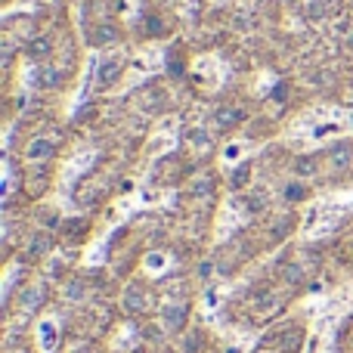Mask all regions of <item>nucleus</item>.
I'll use <instances>...</instances> for the list:
<instances>
[{"label": "nucleus", "mask_w": 353, "mask_h": 353, "mask_svg": "<svg viewBox=\"0 0 353 353\" xmlns=\"http://www.w3.org/2000/svg\"><path fill=\"white\" fill-rule=\"evenodd\" d=\"M121 78V65H118V59H105L99 62V72H97V90H109L115 81Z\"/></svg>", "instance_id": "f257e3e1"}, {"label": "nucleus", "mask_w": 353, "mask_h": 353, "mask_svg": "<svg viewBox=\"0 0 353 353\" xmlns=\"http://www.w3.org/2000/svg\"><path fill=\"white\" fill-rule=\"evenodd\" d=\"M214 121H217L220 128H236L239 121H245V109H239V105H223V109L214 112Z\"/></svg>", "instance_id": "f03ea898"}, {"label": "nucleus", "mask_w": 353, "mask_h": 353, "mask_svg": "<svg viewBox=\"0 0 353 353\" xmlns=\"http://www.w3.org/2000/svg\"><path fill=\"white\" fill-rule=\"evenodd\" d=\"M25 53H28L31 59H43V56H50V53H53V41H50L47 34H41V37H31V41H28V47H25Z\"/></svg>", "instance_id": "7ed1b4c3"}, {"label": "nucleus", "mask_w": 353, "mask_h": 353, "mask_svg": "<svg viewBox=\"0 0 353 353\" xmlns=\"http://www.w3.org/2000/svg\"><path fill=\"white\" fill-rule=\"evenodd\" d=\"M53 140H34L28 149H25V159L28 161H37V159H50L53 155Z\"/></svg>", "instance_id": "20e7f679"}, {"label": "nucleus", "mask_w": 353, "mask_h": 353, "mask_svg": "<svg viewBox=\"0 0 353 353\" xmlns=\"http://www.w3.org/2000/svg\"><path fill=\"white\" fill-rule=\"evenodd\" d=\"M31 84L41 87V90L56 87V84H59V72H56V68H37V72L31 74Z\"/></svg>", "instance_id": "39448f33"}, {"label": "nucleus", "mask_w": 353, "mask_h": 353, "mask_svg": "<svg viewBox=\"0 0 353 353\" xmlns=\"http://www.w3.org/2000/svg\"><path fill=\"white\" fill-rule=\"evenodd\" d=\"M245 208H248V214H261L263 208H267V192H263V189H254V192L245 199Z\"/></svg>", "instance_id": "423d86ee"}, {"label": "nucleus", "mask_w": 353, "mask_h": 353, "mask_svg": "<svg viewBox=\"0 0 353 353\" xmlns=\"http://www.w3.org/2000/svg\"><path fill=\"white\" fill-rule=\"evenodd\" d=\"M186 140L192 143L195 149H208V146H211V137H208V130H201V128L186 130Z\"/></svg>", "instance_id": "0eeeda50"}, {"label": "nucleus", "mask_w": 353, "mask_h": 353, "mask_svg": "<svg viewBox=\"0 0 353 353\" xmlns=\"http://www.w3.org/2000/svg\"><path fill=\"white\" fill-rule=\"evenodd\" d=\"M248 180H251V168L248 165H239L236 171H232V176H230V186L232 189H242V186H248Z\"/></svg>", "instance_id": "6e6552de"}, {"label": "nucleus", "mask_w": 353, "mask_h": 353, "mask_svg": "<svg viewBox=\"0 0 353 353\" xmlns=\"http://www.w3.org/2000/svg\"><path fill=\"white\" fill-rule=\"evenodd\" d=\"M294 171H298L301 176L316 174V159H310V155H301V159L294 161Z\"/></svg>", "instance_id": "1a4fd4ad"}, {"label": "nucleus", "mask_w": 353, "mask_h": 353, "mask_svg": "<svg viewBox=\"0 0 353 353\" xmlns=\"http://www.w3.org/2000/svg\"><path fill=\"white\" fill-rule=\"evenodd\" d=\"M350 146H335L332 149V168H344L350 161Z\"/></svg>", "instance_id": "9d476101"}, {"label": "nucleus", "mask_w": 353, "mask_h": 353, "mask_svg": "<svg viewBox=\"0 0 353 353\" xmlns=\"http://www.w3.org/2000/svg\"><path fill=\"white\" fill-rule=\"evenodd\" d=\"M183 316H186V307H171V310L165 313L168 329H180V325H183Z\"/></svg>", "instance_id": "9b49d317"}, {"label": "nucleus", "mask_w": 353, "mask_h": 353, "mask_svg": "<svg viewBox=\"0 0 353 353\" xmlns=\"http://www.w3.org/2000/svg\"><path fill=\"white\" fill-rule=\"evenodd\" d=\"M93 37H97V43H99V47H103V43H112V41H115V37H118V31L112 28V25H99V28H97V34H93Z\"/></svg>", "instance_id": "f8f14e48"}, {"label": "nucleus", "mask_w": 353, "mask_h": 353, "mask_svg": "<svg viewBox=\"0 0 353 353\" xmlns=\"http://www.w3.org/2000/svg\"><path fill=\"white\" fill-rule=\"evenodd\" d=\"M285 199H288V201H301V199H307V189L301 186V183H292V186H285Z\"/></svg>", "instance_id": "ddd939ff"}, {"label": "nucleus", "mask_w": 353, "mask_h": 353, "mask_svg": "<svg viewBox=\"0 0 353 353\" xmlns=\"http://www.w3.org/2000/svg\"><path fill=\"white\" fill-rule=\"evenodd\" d=\"M47 248H50V239H47V236H37L34 245H31V254H43Z\"/></svg>", "instance_id": "4468645a"}, {"label": "nucleus", "mask_w": 353, "mask_h": 353, "mask_svg": "<svg viewBox=\"0 0 353 353\" xmlns=\"http://www.w3.org/2000/svg\"><path fill=\"white\" fill-rule=\"evenodd\" d=\"M285 93H288V84H285V81H279V84L273 87V99H276V103H285Z\"/></svg>", "instance_id": "2eb2a0df"}, {"label": "nucleus", "mask_w": 353, "mask_h": 353, "mask_svg": "<svg viewBox=\"0 0 353 353\" xmlns=\"http://www.w3.org/2000/svg\"><path fill=\"white\" fill-rule=\"evenodd\" d=\"M146 28H149V34H161V19L159 16H149L146 19Z\"/></svg>", "instance_id": "dca6fc26"}, {"label": "nucleus", "mask_w": 353, "mask_h": 353, "mask_svg": "<svg viewBox=\"0 0 353 353\" xmlns=\"http://www.w3.org/2000/svg\"><path fill=\"white\" fill-rule=\"evenodd\" d=\"M140 304H143V301H140V292L134 288V292H130V298H128V307H130V310H140Z\"/></svg>", "instance_id": "f3484780"}, {"label": "nucleus", "mask_w": 353, "mask_h": 353, "mask_svg": "<svg viewBox=\"0 0 353 353\" xmlns=\"http://www.w3.org/2000/svg\"><path fill=\"white\" fill-rule=\"evenodd\" d=\"M335 124H325V128H316V137H329V134H335Z\"/></svg>", "instance_id": "a211bd4d"}, {"label": "nucleus", "mask_w": 353, "mask_h": 353, "mask_svg": "<svg viewBox=\"0 0 353 353\" xmlns=\"http://www.w3.org/2000/svg\"><path fill=\"white\" fill-rule=\"evenodd\" d=\"M195 192H211V180H201V183H195Z\"/></svg>", "instance_id": "6ab92c4d"}, {"label": "nucleus", "mask_w": 353, "mask_h": 353, "mask_svg": "<svg viewBox=\"0 0 353 353\" xmlns=\"http://www.w3.org/2000/svg\"><path fill=\"white\" fill-rule=\"evenodd\" d=\"M171 74H174V78H180V74H183V65H180V62H171Z\"/></svg>", "instance_id": "aec40b11"}, {"label": "nucleus", "mask_w": 353, "mask_h": 353, "mask_svg": "<svg viewBox=\"0 0 353 353\" xmlns=\"http://www.w3.org/2000/svg\"><path fill=\"white\" fill-rule=\"evenodd\" d=\"M350 128H353V115H350Z\"/></svg>", "instance_id": "412c9836"}, {"label": "nucleus", "mask_w": 353, "mask_h": 353, "mask_svg": "<svg viewBox=\"0 0 353 353\" xmlns=\"http://www.w3.org/2000/svg\"><path fill=\"white\" fill-rule=\"evenodd\" d=\"M350 99H353V97H350Z\"/></svg>", "instance_id": "4be33fe9"}]
</instances>
